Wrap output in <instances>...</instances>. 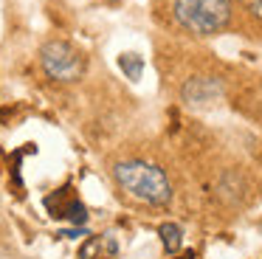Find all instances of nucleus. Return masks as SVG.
Segmentation results:
<instances>
[{
  "label": "nucleus",
  "mask_w": 262,
  "mask_h": 259,
  "mask_svg": "<svg viewBox=\"0 0 262 259\" xmlns=\"http://www.w3.org/2000/svg\"><path fill=\"white\" fill-rule=\"evenodd\" d=\"M113 178L124 195L144 206H166L172 200V186L166 172L149 161H121L113 166Z\"/></svg>",
  "instance_id": "obj_1"
},
{
  "label": "nucleus",
  "mask_w": 262,
  "mask_h": 259,
  "mask_svg": "<svg viewBox=\"0 0 262 259\" xmlns=\"http://www.w3.org/2000/svg\"><path fill=\"white\" fill-rule=\"evenodd\" d=\"M172 11L189 34L211 37L231 17V0H175Z\"/></svg>",
  "instance_id": "obj_2"
},
{
  "label": "nucleus",
  "mask_w": 262,
  "mask_h": 259,
  "mask_svg": "<svg viewBox=\"0 0 262 259\" xmlns=\"http://www.w3.org/2000/svg\"><path fill=\"white\" fill-rule=\"evenodd\" d=\"M40 65L48 79L68 84V82L82 79L88 62H85V54L76 45L65 42V39H48L40 48Z\"/></svg>",
  "instance_id": "obj_3"
},
{
  "label": "nucleus",
  "mask_w": 262,
  "mask_h": 259,
  "mask_svg": "<svg viewBox=\"0 0 262 259\" xmlns=\"http://www.w3.org/2000/svg\"><path fill=\"white\" fill-rule=\"evenodd\" d=\"M220 96H223V82L217 76H192L181 88V99L189 107H209Z\"/></svg>",
  "instance_id": "obj_4"
},
{
  "label": "nucleus",
  "mask_w": 262,
  "mask_h": 259,
  "mask_svg": "<svg viewBox=\"0 0 262 259\" xmlns=\"http://www.w3.org/2000/svg\"><path fill=\"white\" fill-rule=\"evenodd\" d=\"M46 206L51 211V217L68 220L74 225H82L88 220V208L82 206V200H76V195H71V189H59L51 197H46Z\"/></svg>",
  "instance_id": "obj_5"
},
{
  "label": "nucleus",
  "mask_w": 262,
  "mask_h": 259,
  "mask_svg": "<svg viewBox=\"0 0 262 259\" xmlns=\"http://www.w3.org/2000/svg\"><path fill=\"white\" fill-rule=\"evenodd\" d=\"M110 256H116V240L110 234L91 236L79 248V259H110Z\"/></svg>",
  "instance_id": "obj_6"
},
{
  "label": "nucleus",
  "mask_w": 262,
  "mask_h": 259,
  "mask_svg": "<svg viewBox=\"0 0 262 259\" xmlns=\"http://www.w3.org/2000/svg\"><path fill=\"white\" fill-rule=\"evenodd\" d=\"M158 234H161V242H164L166 253L181 251V245H183V231H181V225H178V223H164V225L158 228Z\"/></svg>",
  "instance_id": "obj_7"
},
{
  "label": "nucleus",
  "mask_w": 262,
  "mask_h": 259,
  "mask_svg": "<svg viewBox=\"0 0 262 259\" xmlns=\"http://www.w3.org/2000/svg\"><path fill=\"white\" fill-rule=\"evenodd\" d=\"M119 68L127 73V79H141V73H144V59L138 54H121L119 56Z\"/></svg>",
  "instance_id": "obj_8"
},
{
  "label": "nucleus",
  "mask_w": 262,
  "mask_h": 259,
  "mask_svg": "<svg viewBox=\"0 0 262 259\" xmlns=\"http://www.w3.org/2000/svg\"><path fill=\"white\" fill-rule=\"evenodd\" d=\"M243 3H245V9H248L251 14L262 20V0H243Z\"/></svg>",
  "instance_id": "obj_9"
},
{
  "label": "nucleus",
  "mask_w": 262,
  "mask_h": 259,
  "mask_svg": "<svg viewBox=\"0 0 262 259\" xmlns=\"http://www.w3.org/2000/svg\"><path fill=\"white\" fill-rule=\"evenodd\" d=\"M183 259H194V253H186V256H183Z\"/></svg>",
  "instance_id": "obj_10"
}]
</instances>
